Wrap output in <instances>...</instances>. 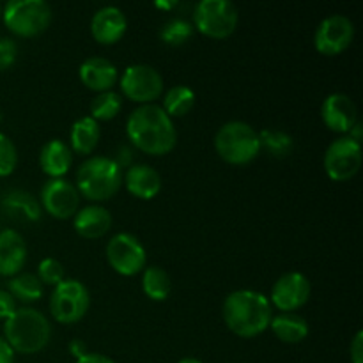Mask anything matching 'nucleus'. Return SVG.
Masks as SVG:
<instances>
[{"label":"nucleus","instance_id":"1","mask_svg":"<svg viewBox=\"0 0 363 363\" xmlns=\"http://www.w3.org/2000/svg\"><path fill=\"white\" fill-rule=\"evenodd\" d=\"M126 137L138 151L151 156L169 155L177 144L174 119L156 103L138 105L128 116Z\"/></svg>","mask_w":363,"mask_h":363},{"label":"nucleus","instance_id":"2","mask_svg":"<svg viewBox=\"0 0 363 363\" xmlns=\"http://www.w3.org/2000/svg\"><path fill=\"white\" fill-rule=\"evenodd\" d=\"M273 315L269 298L254 289L233 291L222 305L223 323L241 339H254L264 333Z\"/></svg>","mask_w":363,"mask_h":363},{"label":"nucleus","instance_id":"3","mask_svg":"<svg viewBox=\"0 0 363 363\" xmlns=\"http://www.w3.org/2000/svg\"><path fill=\"white\" fill-rule=\"evenodd\" d=\"M2 337L14 353L34 354L48 346L52 339V325L38 308L20 307L4 323Z\"/></svg>","mask_w":363,"mask_h":363},{"label":"nucleus","instance_id":"4","mask_svg":"<svg viewBox=\"0 0 363 363\" xmlns=\"http://www.w3.org/2000/svg\"><path fill=\"white\" fill-rule=\"evenodd\" d=\"M77 190L91 202H105L123 186V169L108 156H89L77 169Z\"/></svg>","mask_w":363,"mask_h":363},{"label":"nucleus","instance_id":"5","mask_svg":"<svg viewBox=\"0 0 363 363\" xmlns=\"http://www.w3.org/2000/svg\"><path fill=\"white\" fill-rule=\"evenodd\" d=\"M215 149L229 165H248L261 155L259 131L245 121H229L216 131Z\"/></svg>","mask_w":363,"mask_h":363},{"label":"nucleus","instance_id":"6","mask_svg":"<svg viewBox=\"0 0 363 363\" xmlns=\"http://www.w3.org/2000/svg\"><path fill=\"white\" fill-rule=\"evenodd\" d=\"M2 20L13 34L35 38L50 27L53 13L45 0H9L2 7Z\"/></svg>","mask_w":363,"mask_h":363},{"label":"nucleus","instance_id":"7","mask_svg":"<svg viewBox=\"0 0 363 363\" xmlns=\"http://www.w3.org/2000/svg\"><path fill=\"white\" fill-rule=\"evenodd\" d=\"M50 314L60 325H74L82 321L91 308V293L84 282L64 279L50 294Z\"/></svg>","mask_w":363,"mask_h":363},{"label":"nucleus","instance_id":"8","mask_svg":"<svg viewBox=\"0 0 363 363\" xmlns=\"http://www.w3.org/2000/svg\"><path fill=\"white\" fill-rule=\"evenodd\" d=\"M240 11L230 0H201L194 7V28L211 39H225L236 32Z\"/></svg>","mask_w":363,"mask_h":363},{"label":"nucleus","instance_id":"9","mask_svg":"<svg viewBox=\"0 0 363 363\" xmlns=\"http://www.w3.org/2000/svg\"><path fill=\"white\" fill-rule=\"evenodd\" d=\"M119 87L124 98L138 105L155 103L165 91L162 73L151 64H130L119 74Z\"/></svg>","mask_w":363,"mask_h":363},{"label":"nucleus","instance_id":"10","mask_svg":"<svg viewBox=\"0 0 363 363\" xmlns=\"http://www.w3.org/2000/svg\"><path fill=\"white\" fill-rule=\"evenodd\" d=\"M106 261L119 275L135 277L147 266V250L135 234L119 233L106 243Z\"/></svg>","mask_w":363,"mask_h":363},{"label":"nucleus","instance_id":"11","mask_svg":"<svg viewBox=\"0 0 363 363\" xmlns=\"http://www.w3.org/2000/svg\"><path fill=\"white\" fill-rule=\"evenodd\" d=\"M362 144L351 140L347 135L337 138L325 152V170L332 181H347L362 169Z\"/></svg>","mask_w":363,"mask_h":363},{"label":"nucleus","instance_id":"12","mask_svg":"<svg viewBox=\"0 0 363 363\" xmlns=\"http://www.w3.org/2000/svg\"><path fill=\"white\" fill-rule=\"evenodd\" d=\"M354 39V23L344 14L323 18L314 32V46L321 55L335 57L346 52Z\"/></svg>","mask_w":363,"mask_h":363},{"label":"nucleus","instance_id":"13","mask_svg":"<svg viewBox=\"0 0 363 363\" xmlns=\"http://www.w3.org/2000/svg\"><path fill=\"white\" fill-rule=\"evenodd\" d=\"M312 284L307 275L300 272H287L273 284L269 303L280 312H296L311 300Z\"/></svg>","mask_w":363,"mask_h":363},{"label":"nucleus","instance_id":"14","mask_svg":"<svg viewBox=\"0 0 363 363\" xmlns=\"http://www.w3.org/2000/svg\"><path fill=\"white\" fill-rule=\"evenodd\" d=\"M39 204L53 218H73L80 209V194L77 186L67 179H48L41 188Z\"/></svg>","mask_w":363,"mask_h":363},{"label":"nucleus","instance_id":"15","mask_svg":"<svg viewBox=\"0 0 363 363\" xmlns=\"http://www.w3.org/2000/svg\"><path fill=\"white\" fill-rule=\"evenodd\" d=\"M321 119L333 133L347 135L358 123V110L351 96L344 92H332L321 105Z\"/></svg>","mask_w":363,"mask_h":363},{"label":"nucleus","instance_id":"16","mask_svg":"<svg viewBox=\"0 0 363 363\" xmlns=\"http://www.w3.org/2000/svg\"><path fill=\"white\" fill-rule=\"evenodd\" d=\"M128 30V20L117 6H103L91 20V34L99 45H116Z\"/></svg>","mask_w":363,"mask_h":363},{"label":"nucleus","instance_id":"17","mask_svg":"<svg viewBox=\"0 0 363 363\" xmlns=\"http://www.w3.org/2000/svg\"><path fill=\"white\" fill-rule=\"evenodd\" d=\"M78 77L85 87L99 94L113 91V85L119 82V69L105 57H87L78 67Z\"/></svg>","mask_w":363,"mask_h":363},{"label":"nucleus","instance_id":"18","mask_svg":"<svg viewBox=\"0 0 363 363\" xmlns=\"http://www.w3.org/2000/svg\"><path fill=\"white\" fill-rule=\"evenodd\" d=\"M25 238L14 229L0 230V277H14L27 264Z\"/></svg>","mask_w":363,"mask_h":363},{"label":"nucleus","instance_id":"19","mask_svg":"<svg viewBox=\"0 0 363 363\" xmlns=\"http://www.w3.org/2000/svg\"><path fill=\"white\" fill-rule=\"evenodd\" d=\"M112 213L101 204H89L80 208L73 216L74 233L85 240H98L112 229Z\"/></svg>","mask_w":363,"mask_h":363},{"label":"nucleus","instance_id":"20","mask_svg":"<svg viewBox=\"0 0 363 363\" xmlns=\"http://www.w3.org/2000/svg\"><path fill=\"white\" fill-rule=\"evenodd\" d=\"M124 186L133 197L151 201L162 191V176L155 167L147 163H135L124 172Z\"/></svg>","mask_w":363,"mask_h":363},{"label":"nucleus","instance_id":"21","mask_svg":"<svg viewBox=\"0 0 363 363\" xmlns=\"http://www.w3.org/2000/svg\"><path fill=\"white\" fill-rule=\"evenodd\" d=\"M2 211L11 220L25 223H34L41 220L43 209L39 199L27 190H9L0 199Z\"/></svg>","mask_w":363,"mask_h":363},{"label":"nucleus","instance_id":"22","mask_svg":"<svg viewBox=\"0 0 363 363\" xmlns=\"http://www.w3.org/2000/svg\"><path fill=\"white\" fill-rule=\"evenodd\" d=\"M73 165V151L60 138L46 142L39 152V167L50 179H60L69 172Z\"/></svg>","mask_w":363,"mask_h":363},{"label":"nucleus","instance_id":"23","mask_svg":"<svg viewBox=\"0 0 363 363\" xmlns=\"http://www.w3.org/2000/svg\"><path fill=\"white\" fill-rule=\"evenodd\" d=\"M269 330L284 344H300L301 340L307 339L311 332L307 319L296 312H280L273 315Z\"/></svg>","mask_w":363,"mask_h":363},{"label":"nucleus","instance_id":"24","mask_svg":"<svg viewBox=\"0 0 363 363\" xmlns=\"http://www.w3.org/2000/svg\"><path fill=\"white\" fill-rule=\"evenodd\" d=\"M101 138V128L98 121L92 119L91 116L80 117L73 123L69 130V147L73 152H78L82 156H89L94 152Z\"/></svg>","mask_w":363,"mask_h":363},{"label":"nucleus","instance_id":"25","mask_svg":"<svg viewBox=\"0 0 363 363\" xmlns=\"http://www.w3.org/2000/svg\"><path fill=\"white\" fill-rule=\"evenodd\" d=\"M7 293L16 301L30 305L41 300L43 293H45V286L39 282L35 273L21 272L18 275L11 277L9 284H7Z\"/></svg>","mask_w":363,"mask_h":363},{"label":"nucleus","instance_id":"26","mask_svg":"<svg viewBox=\"0 0 363 363\" xmlns=\"http://www.w3.org/2000/svg\"><path fill=\"white\" fill-rule=\"evenodd\" d=\"M142 291L152 301H165L172 293L170 275L160 266H145L142 272Z\"/></svg>","mask_w":363,"mask_h":363},{"label":"nucleus","instance_id":"27","mask_svg":"<svg viewBox=\"0 0 363 363\" xmlns=\"http://www.w3.org/2000/svg\"><path fill=\"white\" fill-rule=\"evenodd\" d=\"M195 99H197V96H195L194 89H190L188 85H172L165 91L162 108L172 119L174 117H184L195 106Z\"/></svg>","mask_w":363,"mask_h":363},{"label":"nucleus","instance_id":"28","mask_svg":"<svg viewBox=\"0 0 363 363\" xmlns=\"http://www.w3.org/2000/svg\"><path fill=\"white\" fill-rule=\"evenodd\" d=\"M259 142H261V151L264 149L273 158H286L294 149V138L287 131L277 128H266L259 131Z\"/></svg>","mask_w":363,"mask_h":363},{"label":"nucleus","instance_id":"29","mask_svg":"<svg viewBox=\"0 0 363 363\" xmlns=\"http://www.w3.org/2000/svg\"><path fill=\"white\" fill-rule=\"evenodd\" d=\"M123 110V96L116 91L99 92L91 101V117L94 121H112Z\"/></svg>","mask_w":363,"mask_h":363},{"label":"nucleus","instance_id":"30","mask_svg":"<svg viewBox=\"0 0 363 363\" xmlns=\"http://www.w3.org/2000/svg\"><path fill=\"white\" fill-rule=\"evenodd\" d=\"M194 25L184 18H172L160 28V39L169 46H183L194 35Z\"/></svg>","mask_w":363,"mask_h":363},{"label":"nucleus","instance_id":"31","mask_svg":"<svg viewBox=\"0 0 363 363\" xmlns=\"http://www.w3.org/2000/svg\"><path fill=\"white\" fill-rule=\"evenodd\" d=\"M35 277L43 286H52L55 287L57 284L62 282L66 279V269H64L62 262L55 257H45L38 264V273Z\"/></svg>","mask_w":363,"mask_h":363},{"label":"nucleus","instance_id":"32","mask_svg":"<svg viewBox=\"0 0 363 363\" xmlns=\"http://www.w3.org/2000/svg\"><path fill=\"white\" fill-rule=\"evenodd\" d=\"M18 149L14 142L0 131V177H7L16 170Z\"/></svg>","mask_w":363,"mask_h":363},{"label":"nucleus","instance_id":"33","mask_svg":"<svg viewBox=\"0 0 363 363\" xmlns=\"http://www.w3.org/2000/svg\"><path fill=\"white\" fill-rule=\"evenodd\" d=\"M18 45L11 38H0V71H6L16 62Z\"/></svg>","mask_w":363,"mask_h":363},{"label":"nucleus","instance_id":"34","mask_svg":"<svg viewBox=\"0 0 363 363\" xmlns=\"http://www.w3.org/2000/svg\"><path fill=\"white\" fill-rule=\"evenodd\" d=\"M16 308V300H14L7 291L0 289V319L6 321L7 318H11V315L14 314Z\"/></svg>","mask_w":363,"mask_h":363},{"label":"nucleus","instance_id":"35","mask_svg":"<svg viewBox=\"0 0 363 363\" xmlns=\"http://www.w3.org/2000/svg\"><path fill=\"white\" fill-rule=\"evenodd\" d=\"M351 363H363V332H357L350 346Z\"/></svg>","mask_w":363,"mask_h":363},{"label":"nucleus","instance_id":"36","mask_svg":"<svg viewBox=\"0 0 363 363\" xmlns=\"http://www.w3.org/2000/svg\"><path fill=\"white\" fill-rule=\"evenodd\" d=\"M14 351L7 340L0 335V363H14Z\"/></svg>","mask_w":363,"mask_h":363},{"label":"nucleus","instance_id":"37","mask_svg":"<svg viewBox=\"0 0 363 363\" xmlns=\"http://www.w3.org/2000/svg\"><path fill=\"white\" fill-rule=\"evenodd\" d=\"M74 363H116V362L101 353H85L84 357L77 358V362Z\"/></svg>","mask_w":363,"mask_h":363},{"label":"nucleus","instance_id":"38","mask_svg":"<svg viewBox=\"0 0 363 363\" xmlns=\"http://www.w3.org/2000/svg\"><path fill=\"white\" fill-rule=\"evenodd\" d=\"M67 347H69V353L73 354L74 360H77V358H80V357H84L85 353H89L87 346H85L84 340H80V339H73Z\"/></svg>","mask_w":363,"mask_h":363},{"label":"nucleus","instance_id":"39","mask_svg":"<svg viewBox=\"0 0 363 363\" xmlns=\"http://www.w3.org/2000/svg\"><path fill=\"white\" fill-rule=\"evenodd\" d=\"M347 137L351 138V140L358 142V144H362V137H363V124L358 121L357 124H354L353 128L350 130V133H347Z\"/></svg>","mask_w":363,"mask_h":363},{"label":"nucleus","instance_id":"40","mask_svg":"<svg viewBox=\"0 0 363 363\" xmlns=\"http://www.w3.org/2000/svg\"><path fill=\"white\" fill-rule=\"evenodd\" d=\"M177 2H156V7H160V9H172V7H176Z\"/></svg>","mask_w":363,"mask_h":363},{"label":"nucleus","instance_id":"41","mask_svg":"<svg viewBox=\"0 0 363 363\" xmlns=\"http://www.w3.org/2000/svg\"><path fill=\"white\" fill-rule=\"evenodd\" d=\"M177 363H204L202 360H199V358H194V357H186L183 358V360H179Z\"/></svg>","mask_w":363,"mask_h":363},{"label":"nucleus","instance_id":"42","mask_svg":"<svg viewBox=\"0 0 363 363\" xmlns=\"http://www.w3.org/2000/svg\"><path fill=\"white\" fill-rule=\"evenodd\" d=\"M0 18H2V6H0Z\"/></svg>","mask_w":363,"mask_h":363},{"label":"nucleus","instance_id":"43","mask_svg":"<svg viewBox=\"0 0 363 363\" xmlns=\"http://www.w3.org/2000/svg\"><path fill=\"white\" fill-rule=\"evenodd\" d=\"M0 121H2V110H0Z\"/></svg>","mask_w":363,"mask_h":363}]
</instances>
